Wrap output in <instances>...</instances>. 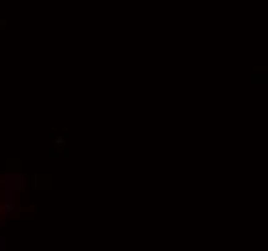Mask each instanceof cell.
I'll return each mask as SVG.
<instances>
[{
	"label": "cell",
	"instance_id": "obj_1",
	"mask_svg": "<svg viewBox=\"0 0 268 251\" xmlns=\"http://www.w3.org/2000/svg\"><path fill=\"white\" fill-rule=\"evenodd\" d=\"M6 211H8V214H14V213H16V205L8 203V205H6Z\"/></svg>",
	"mask_w": 268,
	"mask_h": 251
},
{
	"label": "cell",
	"instance_id": "obj_2",
	"mask_svg": "<svg viewBox=\"0 0 268 251\" xmlns=\"http://www.w3.org/2000/svg\"><path fill=\"white\" fill-rule=\"evenodd\" d=\"M0 249H4V238H0Z\"/></svg>",
	"mask_w": 268,
	"mask_h": 251
}]
</instances>
